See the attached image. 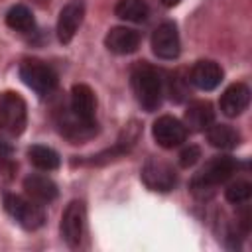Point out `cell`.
<instances>
[{"label": "cell", "mask_w": 252, "mask_h": 252, "mask_svg": "<svg viewBox=\"0 0 252 252\" xmlns=\"http://www.w3.org/2000/svg\"><path fill=\"white\" fill-rule=\"evenodd\" d=\"M132 89H134L136 100L144 110L154 112L161 104V94H163L161 77L152 65L138 63L132 69Z\"/></svg>", "instance_id": "6da1fadb"}, {"label": "cell", "mask_w": 252, "mask_h": 252, "mask_svg": "<svg viewBox=\"0 0 252 252\" xmlns=\"http://www.w3.org/2000/svg\"><path fill=\"white\" fill-rule=\"evenodd\" d=\"M26 102L16 93H6L0 98V136L16 138L26 128Z\"/></svg>", "instance_id": "7a4b0ae2"}, {"label": "cell", "mask_w": 252, "mask_h": 252, "mask_svg": "<svg viewBox=\"0 0 252 252\" xmlns=\"http://www.w3.org/2000/svg\"><path fill=\"white\" fill-rule=\"evenodd\" d=\"M4 207H6L8 215L20 226H24L28 230H35L45 222V213L37 205V201H33V199H26L22 195L6 193L4 195Z\"/></svg>", "instance_id": "3957f363"}, {"label": "cell", "mask_w": 252, "mask_h": 252, "mask_svg": "<svg viewBox=\"0 0 252 252\" xmlns=\"http://www.w3.org/2000/svg\"><path fill=\"white\" fill-rule=\"evenodd\" d=\"M20 77L39 96H47L57 89V73L47 63L37 59H26L20 65Z\"/></svg>", "instance_id": "277c9868"}, {"label": "cell", "mask_w": 252, "mask_h": 252, "mask_svg": "<svg viewBox=\"0 0 252 252\" xmlns=\"http://www.w3.org/2000/svg\"><path fill=\"white\" fill-rule=\"evenodd\" d=\"M236 169V161L230 156H217L213 159H209L205 163V167L193 177L191 187L193 191H205V189H213L219 183L226 181Z\"/></svg>", "instance_id": "5b68a950"}, {"label": "cell", "mask_w": 252, "mask_h": 252, "mask_svg": "<svg viewBox=\"0 0 252 252\" xmlns=\"http://www.w3.org/2000/svg\"><path fill=\"white\" fill-rule=\"evenodd\" d=\"M142 181L146 183L148 189L165 193L175 187L177 175H175V169L171 167V163H167L159 158H150L142 167Z\"/></svg>", "instance_id": "8992f818"}, {"label": "cell", "mask_w": 252, "mask_h": 252, "mask_svg": "<svg viewBox=\"0 0 252 252\" xmlns=\"http://www.w3.org/2000/svg\"><path fill=\"white\" fill-rule=\"evenodd\" d=\"M85 220H87L85 205L81 201H71L61 219V234L71 248H77L81 244L85 234Z\"/></svg>", "instance_id": "52a82bcc"}, {"label": "cell", "mask_w": 252, "mask_h": 252, "mask_svg": "<svg viewBox=\"0 0 252 252\" xmlns=\"http://www.w3.org/2000/svg\"><path fill=\"white\" fill-rule=\"evenodd\" d=\"M152 134H154V140L165 148V150H171V148H177L179 144L185 142L187 138V128L181 120L173 118V116H159L156 122H154V128H152Z\"/></svg>", "instance_id": "ba28073f"}, {"label": "cell", "mask_w": 252, "mask_h": 252, "mask_svg": "<svg viewBox=\"0 0 252 252\" xmlns=\"http://www.w3.org/2000/svg\"><path fill=\"white\" fill-rule=\"evenodd\" d=\"M181 43H179V33L173 22H163L156 28L152 35V51L159 59H175L179 55Z\"/></svg>", "instance_id": "9c48e42d"}, {"label": "cell", "mask_w": 252, "mask_h": 252, "mask_svg": "<svg viewBox=\"0 0 252 252\" xmlns=\"http://www.w3.org/2000/svg\"><path fill=\"white\" fill-rule=\"evenodd\" d=\"M83 18H85L83 0H71L61 8L59 20H57V37L61 43H69L75 37L79 26L83 24Z\"/></svg>", "instance_id": "30bf717a"}, {"label": "cell", "mask_w": 252, "mask_h": 252, "mask_svg": "<svg viewBox=\"0 0 252 252\" xmlns=\"http://www.w3.org/2000/svg\"><path fill=\"white\" fill-rule=\"evenodd\" d=\"M104 45L108 51L116 53V55H128V53H134L140 45V33L132 28H124V26H118V28H112L106 37H104Z\"/></svg>", "instance_id": "8fae6325"}, {"label": "cell", "mask_w": 252, "mask_h": 252, "mask_svg": "<svg viewBox=\"0 0 252 252\" xmlns=\"http://www.w3.org/2000/svg\"><path fill=\"white\" fill-rule=\"evenodd\" d=\"M71 110L83 122L94 124L96 98H94V93L91 91V87H87V85H75L71 89Z\"/></svg>", "instance_id": "7c38bea8"}, {"label": "cell", "mask_w": 252, "mask_h": 252, "mask_svg": "<svg viewBox=\"0 0 252 252\" xmlns=\"http://www.w3.org/2000/svg\"><path fill=\"white\" fill-rule=\"evenodd\" d=\"M191 83L201 89V91H213L215 87H219V83L222 81V69L219 67V63L203 59L197 61L191 69Z\"/></svg>", "instance_id": "4fadbf2b"}, {"label": "cell", "mask_w": 252, "mask_h": 252, "mask_svg": "<svg viewBox=\"0 0 252 252\" xmlns=\"http://www.w3.org/2000/svg\"><path fill=\"white\" fill-rule=\"evenodd\" d=\"M250 102V91L244 83L230 85L220 96V110L226 116H238Z\"/></svg>", "instance_id": "5bb4252c"}, {"label": "cell", "mask_w": 252, "mask_h": 252, "mask_svg": "<svg viewBox=\"0 0 252 252\" xmlns=\"http://www.w3.org/2000/svg\"><path fill=\"white\" fill-rule=\"evenodd\" d=\"M59 130H61V134H63L65 138H69L71 142L77 144V142H83V140L94 136L96 124L83 122V120H81L79 116H75L73 110H71V112H67V114L61 112V116H59Z\"/></svg>", "instance_id": "9a60e30c"}, {"label": "cell", "mask_w": 252, "mask_h": 252, "mask_svg": "<svg viewBox=\"0 0 252 252\" xmlns=\"http://www.w3.org/2000/svg\"><path fill=\"white\" fill-rule=\"evenodd\" d=\"M24 189L26 195L37 203H51L57 197V185L47 175H28L24 179Z\"/></svg>", "instance_id": "2e32d148"}, {"label": "cell", "mask_w": 252, "mask_h": 252, "mask_svg": "<svg viewBox=\"0 0 252 252\" xmlns=\"http://www.w3.org/2000/svg\"><path fill=\"white\" fill-rule=\"evenodd\" d=\"M213 120H215L213 106L209 102L197 100V102H191L189 108L185 110V122L183 124L191 132H203L213 124Z\"/></svg>", "instance_id": "e0dca14e"}, {"label": "cell", "mask_w": 252, "mask_h": 252, "mask_svg": "<svg viewBox=\"0 0 252 252\" xmlns=\"http://www.w3.org/2000/svg\"><path fill=\"white\" fill-rule=\"evenodd\" d=\"M207 140L215 148L230 150L240 144V134L228 124H211L207 128Z\"/></svg>", "instance_id": "ac0fdd59"}, {"label": "cell", "mask_w": 252, "mask_h": 252, "mask_svg": "<svg viewBox=\"0 0 252 252\" xmlns=\"http://www.w3.org/2000/svg\"><path fill=\"white\" fill-rule=\"evenodd\" d=\"M6 24H8V28H12L14 32H20V33H28V32H32L35 28L33 14L24 4H16V6H12L8 10Z\"/></svg>", "instance_id": "d6986e66"}, {"label": "cell", "mask_w": 252, "mask_h": 252, "mask_svg": "<svg viewBox=\"0 0 252 252\" xmlns=\"http://www.w3.org/2000/svg\"><path fill=\"white\" fill-rule=\"evenodd\" d=\"M28 158L30 161L37 167V169H43V171H53L59 167V154L47 146H32L28 150Z\"/></svg>", "instance_id": "ffe728a7"}, {"label": "cell", "mask_w": 252, "mask_h": 252, "mask_svg": "<svg viewBox=\"0 0 252 252\" xmlns=\"http://www.w3.org/2000/svg\"><path fill=\"white\" fill-rule=\"evenodd\" d=\"M114 14L126 22H144L150 10L144 0H120L114 8Z\"/></svg>", "instance_id": "44dd1931"}, {"label": "cell", "mask_w": 252, "mask_h": 252, "mask_svg": "<svg viewBox=\"0 0 252 252\" xmlns=\"http://www.w3.org/2000/svg\"><path fill=\"white\" fill-rule=\"evenodd\" d=\"M252 195V185L248 181H236L232 185H228V189L224 191V197L228 203H234V205H240V203H246Z\"/></svg>", "instance_id": "7402d4cb"}, {"label": "cell", "mask_w": 252, "mask_h": 252, "mask_svg": "<svg viewBox=\"0 0 252 252\" xmlns=\"http://www.w3.org/2000/svg\"><path fill=\"white\" fill-rule=\"evenodd\" d=\"M201 158V150L197 146H189L179 154V165L181 167H191L197 163V159Z\"/></svg>", "instance_id": "603a6c76"}, {"label": "cell", "mask_w": 252, "mask_h": 252, "mask_svg": "<svg viewBox=\"0 0 252 252\" xmlns=\"http://www.w3.org/2000/svg\"><path fill=\"white\" fill-rule=\"evenodd\" d=\"M181 0H161V4L163 6H167V8H173V6H177Z\"/></svg>", "instance_id": "cb8c5ba5"}]
</instances>
